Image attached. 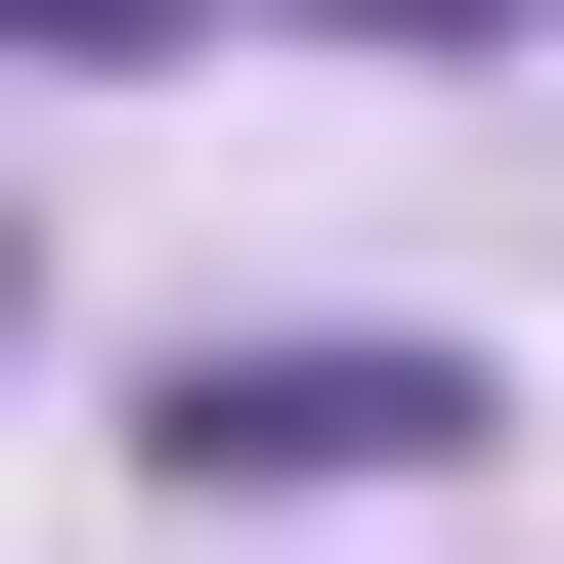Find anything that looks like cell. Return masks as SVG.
I'll list each match as a JSON object with an SVG mask.
<instances>
[{
	"label": "cell",
	"mask_w": 564,
	"mask_h": 564,
	"mask_svg": "<svg viewBox=\"0 0 564 564\" xmlns=\"http://www.w3.org/2000/svg\"><path fill=\"white\" fill-rule=\"evenodd\" d=\"M434 434H478L434 348H174V478H434Z\"/></svg>",
	"instance_id": "obj_1"
}]
</instances>
